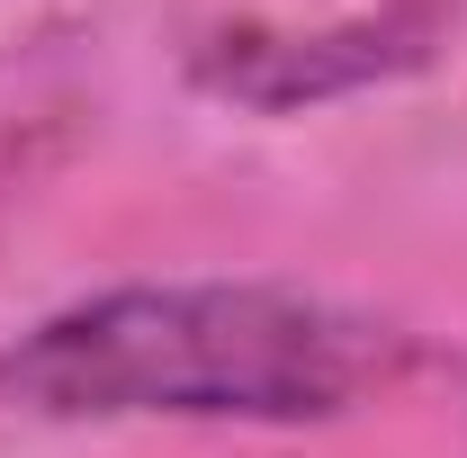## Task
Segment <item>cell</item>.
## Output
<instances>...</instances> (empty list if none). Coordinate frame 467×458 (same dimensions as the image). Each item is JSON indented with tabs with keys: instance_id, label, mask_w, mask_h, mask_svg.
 Returning <instances> with one entry per match:
<instances>
[{
	"instance_id": "obj_1",
	"label": "cell",
	"mask_w": 467,
	"mask_h": 458,
	"mask_svg": "<svg viewBox=\"0 0 467 458\" xmlns=\"http://www.w3.org/2000/svg\"><path fill=\"white\" fill-rule=\"evenodd\" d=\"M387 369V333L296 287H109L0 342V404L46 422H315Z\"/></svg>"
}]
</instances>
